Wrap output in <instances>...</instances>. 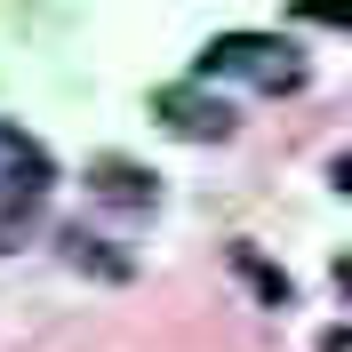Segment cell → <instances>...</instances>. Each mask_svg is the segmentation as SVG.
I'll return each instance as SVG.
<instances>
[{
    "instance_id": "obj_1",
    "label": "cell",
    "mask_w": 352,
    "mask_h": 352,
    "mask_svg": "<svg viewBox=\"0 0 352 352\" xmlns=\"http://www.w3.org/2000/svg\"><path fill=\"white\" fill-rule=\"evenodd\" d=\"M41 200H48V153L32 136L0 129V241H16L24 224L41 217Z\"/></svg>"
},
{
    "instance_id": "obj_2",
    "label": "cell",
    "mask_w": 352,
    "mask_h": 352,
    "mask_svg": "<svg viewBox=\"0 0 352 352\" xmlns=\"http://www.w3.org/2000/svg\"><path fill=\"white\" fill-rule=\"evenodd\" d=\"M200 72H256L264 88H305V65L288 41H256V32H224L217 48H200Z\"/></svg>"
},
{
    "instance_id": "obj_3",
    "label": "cell",
    "mask_w": 352,
    "mask_h": 352,
    "mask_svg": "<svg viewBox=\"0 0 352 352\" xmlns=\"http://www.w3.org/2000/svg\"><path fill=\"white\" fill-rule=\"evenodd\" d=\"M153 112L168 120L176 136H224V129H232V112H224L217 96H200V88H160Z\"/></svg>"
},
{
    "instance_id": "obj_4",
    "label": "cell",
    "mask_w": 352,
    "mask_h": 352,
    "mask_svg": "<svg viewBox=\"0 0 352 352\" xmlns=\"http://www.w3.org/2000/svg\"><path fill=\"white\" fill-rule=\"evenodd\" d=\"M88 184H96L112 208H153V200H160V176H153V168H136V160H120V153L96 160V168H88Z\"/></svg>"
},
{
    "instance_id": "obj_5",
    "label": "cell",
    "mask_w": 352,
    "mask_h": 352,
    "mask_svg": "<svg viewBox=\"0 0 352 352\" xmlns=\"http://www.w3.org/2000/svg\"><path fill=\"white\" fill-rule=\"evenodd\" d=\"M65 256H72V264H88L96 280H129V272H136V264L120 256V248H112V241H96V232H80V224H72V232H65Z\"/></svg>"
},
{
    "instance_id": "obj_6",
    "label": "cell",
    "mask_w": 352,
    "mask_h": 352,
    "mask_svg": "<svg viewBox=\"0 0 352 352\" xmlns=\"http://www.w3.org/2000/svg\"><path fill=\"white\" fill-rule=\"evenodd\" d=\"M232 264L248 272V288H256L264 305H288V272H272V264H256V248H232Z\"/></svg>"
},
{
    "instance_id": "obj_7",
    "label": "cell",
    "mask_w": 352,
    "mask_h": 352,
    "mask_svg": "<svg viewBox=\"0 0 352 352\" xmlns=\"http://www.w3.org/2000/svg\"><path fill=\"white\" fill-rule=\"evenodd\" d=\"M296 16H312V24H352V0H305Z\"/></svg>"
},
{
    "instance_id": "obj_8",
    "label": "cell",
    "mask_w": 352,
    "mask_h": 352,
    "mask_svg": "<svg viewBox=\"0 0 352 352\" xmlns=\"http://www.w3.org/2000/svg\"><path fill=\"white\" fill-rule=\"evenodd\" d=\"M336 184H344V192H352V160H336Z\"/></svg>"
},
{
    "instance_id": "obj_9",
    "label": "cell",
    "mask_w": 352,
    "mask_h": 352,
    "mask_svg": "<svg viewBox=\"0 0 352 352\" xmlns=\"http://www.w3.org/2000/svg\"><path fill=\"white\" fill-rule=\"evenodd\" d=\"M320 352H352V336H329V344H320Z\"/></svg>"
},
{
    "instance_id": "obj_10",
    "label": "cell",
    "mask_w": 352,
    "mask_h": 352,
    "mask_svg": "<svg viewBox=\"0 0 352 352\" xmlns=\"http://www.w3.org/2000/svg\"><path fill=\"white\" fill-rule=\"evenodd\" d=\"M336 280H344V288H352V256H344V264H336Z\"/></svg>"
}]
</instances>
